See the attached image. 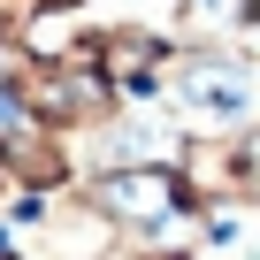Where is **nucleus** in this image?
I'll return each mask as SVG.
<instances>
[{
  "label": "nucleus",
  "mask_w": 260,
  "mask_h": 260,
  "mask_svg": "<svg viewBox=\"0 0 260 260\" xmlns=\"http://www.w3.org/2000/svg\"><path fill=\"white\" fill-rule=\"evenodd\" d=\"M176 100L199 130H237L252 115V69L237 54H199V61L176 69Z\"/></svg>",
  "instance_id": "obj_1"
},
{
  "label": "nucleus",
  "mask_w": 260,
  "mask_h": 260,
  "mask_svg": "<svg viewBox=\"0 0 260 260\" xmlns=\"http://www.w3.org/2000/svg\"><path fill=\"white\" fill-rule=\"evenodd\" d=\"M107 207H115L122 222H169V214H176V184H169L161 169H130V176L107 184Z\"/></svg>",
  "instance_id": "obj_2"
},
{
  "label": "nucleus",
  "mask_w": 260,
  "mask_h": 260,
  "mask_svg": "<svg viewBox=\"0 0 260 260\" xmlns=\"http://www.w3.org/2000/svg\"><path fill=\"white\" fill-rule=\"evenodd\" d=\"M100 54H107V77H115V84H146L153 61H161V39H153V31H115Z\"/></svg>",
  "instance_id": "obj_3"
},
{
  "label": "nucleus",
  "mask_w": 260,
  "mask_h": 260,
  "mask_svg": "<svg viewBox=\"0 0 260 260\" xmlns=\"http://www.w3.org/2000/svg\"><path fill=\"white\" fill-rule=\"evenodd\" d=\"M8 207H16V161L0 153V214H8Z\"/></svg>",
  "instance_id": "obj_4"
}]
</instances>
